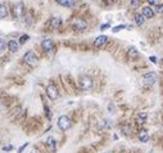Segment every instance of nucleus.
<instances>
[{"mask_svg":"<svg viewBox=\"0 0 163 153\" xmlns=\"http://www.w3.org/2000/svg\"><path fill=\"white\" fill-rule=\"evenodd\" d=\"M158 77H157V73L155 72H148L143 75V77H141V83H143V85L145 88H150L153 86V85L157 83Z\"/></svg>","mask_w":163,"mask_h":153,"instance_id":"f257e3e1","label":"nucleus"},{"mask_svg":"<svg viewBox=\"0 0 163 153\" xmlns=\"http://www.w3.org/2000/svg\"><path fill=\"white\" fill-rule=\"evenodd\" d=\"M79 84H80V88L84 91H87L93 88V79L90 76H81L79 80Z\"/></svg>","mask_w":163,"mask_h":153,"instance_id":"f03ea898","label":"nucleus"},{"mask_svg":"<svg viewBox=\"0 0 163 153\" xmlns=\"http://www.w3.org/2000/svg\"><path fill=\"white\" fill-rule=\"evenodd\" d=\"M71 126H72V121H71L68 116H61L58 119V127L61 130L66 131V130H68Z\"/></svg>","mask_w":163,"mask_h":153,"instance_id":"7ed1b4c3","label":"nucleus"},{"mask_svg":"<svg viewBox=\"0 0 163 153\" xmlns=\"http://www.w3.org/2000/svg\"><path fill=\"white\" fill-rule=\"evenodd\" d=\"M23 60L27 63L28 66H31V67H35V66L37 65V57H36V54H35L32 50L27 52L26 54L23 55Z\"/></svg>","mask_w":163,"mask_h":153,"instance_id":"20e7f679","label":"nucleus"},{"mask_svg":"<svg viewBox=\"0 0 163 153\" xmlns=\"http://www.w3.org/2000/svg\"><path fill=\"white\" fill-rule=\"evenodd\" d=\"M71 24H72L73 30H77V31H82V30H85V28H87V23L81 18H75Z\"/></svg>","mask_w":163,"mask_h":153,"instance_id":"39448f33","label":"nucleus"},{"mask_svg":"<svg viewBox=\"0 0 163 153\" xmlns=\"http://www.w3.org/2000/svg\"><path fill=\"white\" fill-rule=\"evenodd\" d=\"M46 95L51 99V101H56L58 97H59L56 86H54V85H49V86H46Z\"/></svg>","mask_w":163,"mask_h":153,"instance_id":"423d86ee","label":"nucleus"},{"mask_svg":"<svg viewBox=\"0 0 163 153\" xmlns=\"http://www.w3.org/2000/svg\"><path fill=\"white\" fill-rule=\"evenodd\" d=\"M41 47L46 53H51L53 49H54V41H53L51 39H44V40L41 41Z\"/></svg>","mask_w":163,"mask_h":153,"instance_id":"0eeeda50","label":"nucleus"},{"mask_svg":"<svg viewBox=\"0 0 163 153\" xmlns=\"http://www.w3.org/2000/svg\"><path fill=\"white\" fill-rule=\"evenodd\" d=\"M14 17L16 18H22L23 17V14H24V6H23V4L22 3H18V4H16L14 5Z\"/></svg>","mask_w":163,"mask_h":153,"instance_id":"6e6552de","label":"nucleus"},{"mask_svg":"<svg viewBox=\"0 0 163 153\" xmlns=\"http://www.w3.org/2000/svg\"><path fill=\"white\" fill-rule=\"evenodd\" d=\"M107 41H108V37L104 36V35H100V36H98L97 39H95L94 47H95V48H102L103 45L107 44Z\"/></svg>","mask_w":163,"mask_h":153,"instance_id":"1a4fd4ad","label":"nucleus"},{"mask_svg":"<svg viewBox=\"0 0 163 153\" xmlns=\"http://www.w3.org/2000/svg\"><path fill=\"white\" fill-rule=\"evenodd\" d=\"M61 23H62V21H61V18H58V17H53V18H50V21H49V26H50L51 30L59 28L61 27Z\"/></svg>","mask_w":163,"mask_h":153,"instance_id":"9d476101","label":"nucleus"},{"mask_svg":"<svg viewBox=\"0 0 163 153\" xmlns=\"http://www.w3.org/2000/svg\"><path fill=\"white\" fill-rule=\"evenodd\" d=\"M155 14V10L153 8H150V6H144L143 8V16L145 17V18H153Z\"/></svg>","mask_w":163,"mask_h":153,"instance_id":"9b49d317","label":"nucleus"},{"mask_svg":"<svg viewBox=\"0 0 163 153\" xmlns=\"http://www.w3.org/2000/svg\"><path fill=\"white\" fill-rule=\"evenodd\" d=\"M46 147L50 149V152H55V149H56V142H55V139L53 136H49L48 139H46Z\"/></svg>","mask_w":163,"mask_h":153,"instance_id":"f8f14e48","label":"nucleus"},{"mask_svg":"<svg viewBox=\"0 0 163 153\" xmlns=\"http://www.w3.org/2000/svg\"><path fill=\"white\" fill-rule=\"evenodd\" d=\"M127 55H129V58L131 60H134L139 57V50H137L136 48H130L129 50H127Z\"/></svg>","mask_w":163,"mask_h":153,"instance_id":"ddd939ff","label":"nucleus"},{"mask_svg":"<svg viewBox=\"0 0 163 153\" xmlns=\"http://www.w3.org/2000/svg\"><path fill=\"white\" fill-rule=\"evenodd\" d=\"M55 1L58 3L59 5H62V6H67V8H71V6L75 5L76 0H55Z\"/></svg>","mask_w":163,"mask_h":153,"instance_id":"4468645a","label":"nucleus"},{"mask_svg":"<svg viewBox=\"0 0 163 153\" xmlns=\"http://www.w3.org/2000/svg\"><path fill=\"white\" fill-rule=\"evenodd\" d=\"M8 48H9V50L12 53H16L17 50H18V48H19V42H17L16 40H10L8 42Z\"/></svg>","mask_w":163,"mask_h":153,"instance_id":"2eb2a0df","label":"nucleus"},{"mask_svg":"<svg viewBox=\"0 0 163 153\" xmlns=\"http://www.w3.org/2000/svg\"><path fill=\"white\" fill-rule=\"evenodd\" d=\"M139 140L141 142V143H147L148 140H149V133L145 130H141L139 133Z\"/></svg>","mask_w":163,"mask_h":153,"instance_id":"dca6fc26","label":"nucleus"},{"mask_svg":"<svg viewBox=\"0 0 163 153\" xmlns=\"http://www.w3.org/2000/svg\"><path fill=\"white\" fill-rule=\"evenodd\" d=\"M147 113L145 112H140L139 115H137V117H136V121H137V124H140V125H143V124H145L147 122Z\"/></svg>","mask_w":163,"mask_h":153,"instance_id":"f3484780","label":"nucleus"},{"mask_svg":"<svg viewBox=\"0 0 163 153\" xmlns=\"http://www.w3.org/2000/svg\"><path fill=\"white\" fill-rule=\"evenodd\" d=\"M145 22V17L143 16V14H136L135 16V23L137 24V26H141Z\"/></svg>","mask_w":163,"mask_h":153,"instance_id":"a211bd4d","label":"nucleus"},{"mask_svg":"<svg viewBox=\"0 0 163 153\" xmlns=\"http://www.w3.org/2000/svg\"><path fill=\"white\" fill-rule=\"evenodd\" d=\"M6 16H8V10H6V6L4 4H1V6H0V18L4 19Z\"/></svg>","mask_w":163,"mask_h":153,"instance_id":"6ab92c4d","label":"nucleus"},{"mask_svg":"<svg viewBox=\"0 0 163 153\" xmlns=\"http://www.w3.org/2000/svg\"><path fill=\"white\" fill-rule=\"evenodd\" d=\"M5 48H6L5 39H4V37H1V39H0V50H1V52H4V50H5Z\"/></svg>","mask_w":163,"mask_h":153,"instance_id":"aec40b11","label":"nucleus"},{"mask_svg":"<svg viewBox=\"0 0 163 153\" xmlns=\"http://www.w3.org/2000/svg\"><path fill=\"white\" fill-rule=\"evenodd\" d=\"M28 39H30L28 35H22V36L19 37V44H24L26 41H28Z\"/></svg>","mask_w":163,"mask_h":153,"instance_id":"412c9836","label":"nucleus"},{"mask_svg":"<svg viewBox=\"0 0 163 153\" xmlns=\"http://www.w3.org/2000/svg\"><path fill=\"white\" fill-rule=\"evenodd\" d=\"M122 28H126L125 24H118V26H114V27H113L112 31H113V32H118V31H121Z\"/></svg>","mask_w":163,"mask_h":153,"instance_id":"4be33fe9","label":"nucleus"},{"mask_svg":"<svg viewBox=\"0 0 163 153\" xmlns=\"http://www.w3.org/2000/svg\"><path fill=\"white\" fill-rule=\"evenodd\" d=\"M155 13H158V14H162V13H163V4L157 5V9H155Z\"/></svg>","mask_w":163,"mask_h":153,"instance_id":"5701e85b","label":"nucleus"},{"mask_svg":"<svg viewBox=\"0 0 163 153\" xmlns=\"http://www.w3.org/2000/svg\"><path fill=\"white\" fill-rule=\"evenodd\" d=\"M140 5V0H131V6L136 8V6Z\"/></svg>","mask_w":163,"mask_h":153,"instance_id":"b1692460","label":"nucleus"},{"mask_svg":"<svg viewBox=\"0 0 163 153\" xmlns=\"http://www.w3.org/2000/svg\"><path fill=\"white\" fill-rule=\"evenodd\" d=\"M123 131H125L126 135H129V134H131V127L130 126H125V127H123Z\"/></svg>","mask_w":163,"mask_h":153,"instance_id":"393cba45","label":"nucleus"},{"mask_svg":"<svg viewBox=\"0 0 163 153\" xmlns=\"http://www.w3.org/2000/svg\"><path fill=\"white\" fill-rule=\"evenodd\" d=\"M148 3L152 5H159V0H148Z\"/></svg>","mask_w":163,"mask_h":153,"instance_id":"a878e982","label":"nucleus"},{"mask_svg":"<svg viewBox=\"0 0 163 153\" xmlns=\"http://www.w3.org/2000/svg\"><path fill=\"white\" fill-rule=\"evenodd\" d=\"M45 113H46V115H48V119L50 120L51 115H50V109H49V107H45Z\"/></svg>","mask_w":163,"mask_h":153,"instance_id":"bb28decb","label":"nucleus"},{"mask_svg":"<svg viewBox=\"0 0 163 153\" xmlns=\"http://www.w3.org/2000/svg\"><path fill=\"white\" fill-rule=\"evenodd\" d=\"M27 145H28V143H24V144L22 145V147H21V148L18 149V153H22V152H23V149H24V148H26V147H27Z\"/></svg>","mask_w":163,"mask_h":153,"instance_id":"cd10ccee","label":"nucleus"},{"mask_svg":"<svg viewBox=\"0 0 163 153\" xmlns=\"http://www.w3.org/2000/svg\"><path fill=\"white\" fill-rule=\"evenodd\" d=\"M109 27V23H105V24H102L100 26V30L103 31V30H105V28H108Z\"/></svg>","mask_w":163,"mask_h":153,"instance_id":"c85d7f7f","label":"nucleus"},{"mask_svg":"<svg viewBox=\"0 0 163 153\" xmlns=\"http://www.w3.org/2000/svg\"><path fill=\"white\" fill-rule=\"evenodd\" d=\"M12 149V145H6V147L3 148V151H10Z\"/></svg>","mask_w":163,"mask_h":153,"instance_id":"c756f323","label":"nucleus"},{"mask_svg":"<svg viewBox=\"0 0 163 153\" xmlns=\"http://www.w3.org/2000/svg\"><path fill=\"white\" fill-rule=\"evenodd\" d=\"M150 60L153 63H157V59H155V57H150Z\"/></svg>","mask_w":163,"mask_h":153,"instance_id":"7c9ffc66","label":"nucleus"}]
</instances>
